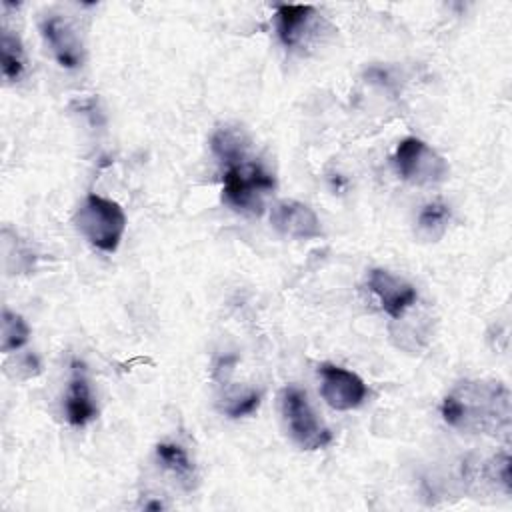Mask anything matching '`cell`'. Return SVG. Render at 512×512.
I'll return each mask as SVG.
<instances>
[{
	"label": "cell",
	"instance_id": "13",
	"mask_svg": "<svg viewBox=\"0 0 512 512\" xmlns=\"http://www.w3.org/2000/svg\"><path fill=\"white\" fill-rule=\"evenodd\" d=\"M214 156L226 166L248 156V138L236 126H220L210 140Z\"/></svg>",
	"mask_w": 512,
	"mask_h": 512
},
{
	"label": "cell",
	"instance_id": "8",
	"mask_svg": "<svg viewBox=\"0 0 512 512\" xmlns=\"http://www.w3.org/2000/svg\"><path fill=\"white\" fill-rule=\"evenodd\" d=\"M272 226L296 240H312L322 234V224L316 212L298 200H278L270 210Z\"/></svg>",
	"mask_w": 512,
	"mask_h": 512
},
{
	"label": "cell",
	"instance_id": "6",
	"mask_svg": "<svg viewBox=\"0 0 512 512\" xmlns=\"http://www.w3.org/2000/svg\"><path fill=\"white\" fill-rule=\"evenodd\" d=\"M318 374H320V394L326 400V404L332 406L334 410H342V412L354 410L368 396V388L364 380L352 370L324 362L318 366Z\"/></svg>",
	"mask_w": 512,
	"mask_h": 512
},
{
	"label": "cell",
	"instance_id": "12",
	"mask_svg": "<svg viewBox=\"0 0 512 512\" xmlns=\"http://www.w3.org/2000/svg\"><path fill=\"white\" fill-rule=\"evenodd\" d=\"M156 458L162 464L164 470H168L180 486H184L186 490L194 488L196 484V468L194 462L190 460L188 452L174 442H160L156 446Z\"/></svg>",
	"mask_w": 512,
	"mask_h": 512
},
{
	"label": "cell",
	"instance_id": "15",
	"mask_svg": "<svg viewBox=\"0 0 512 512\" xmlns=\"http://www.w3.org/2000/svg\"><path fill=\"white\" fill-rule=\"evenodd\" d=\"M0 52H2V74L6 80L14 82L22 76L24 72V50H22V42L16 34H12V30L2 28V36H0Z\"/></svg>",
	"mask_w": 512,
	"mask_h": 512
},
{
	"label": "cell",
	"instance_id": "3",
	"mask_svg": "<svg viewBox=\"0 0 512 512\" xmlns=\"http://www.w3.org/2000/svg\"><path fill=\"white\" fill-rule=\"evenodd\" d=\"M74 224L94 248L110 254L120 246L126 230V214L118 202L88 194L74 214Z\"/></svg>",
	"mask_w": 512,
	"mask_h": 512
},
{
	"label": "cell",
	"instance_id": "7",
	"mask_svg": "<svg viewBox=\"0 0 512 512\" xmlns=\"http://www.w3.org/2000/svg\"><path fill=\"white\" fill-rule=\"evenodd\" d=\"M368 288L380 300L382 310L392 320L402 318L406 314V310H410L418 300V292L410 282H406L404 278H400L384 268L370 270Z\"/></svg>",
	"mask_w": 512,
	"mask_h": 512
},
{
	"label": "cell",
	"instance_id": "1",
	"mask_svg": "<svg viewBox=\"0 0 512 512\" xmlns=\"http://www.w3.org/2000/svg\"><path fill=\"white\" fill-rule=\"evenodd\" d=\"M508 414V392L498 382H462L442 402V418L458 430L496 434Z\"/></svg>",
	"mask_w": 512,
	"mask_h": 512
},
{
	"label": "cell",
	"instance_id": "17",
	"mask_svg": "<svg viewBox=\"0 0 512 512\" xmlns=\"http://www.w3.org/2000/svg\"><path fill=\"white\" fill-rule=\"evenodd\" d=\"M260 404V394L256 390H234L224 394L220 410L230 418H240L252 414Z\"/></svg>",
	"mask_w": 512,
	"mask_h": 512
},
{
	"label": "cell",
	"instance_id": "10",
	"mask_svg": "<svg viewBox=\"0 0 512 512\" xmlns=\"http://www.w3.org/2000/svg\"><path fill=\"white\" fill-rule=\"evenodd\" d=\"M64 414L68 424L82 428L98 416V408L92 396V388L88 376L84 372V364H72V378L68 382L66 398H64Z\"/></svg>",
	"mask_w": 512,
	"mask_h": 512
},
{
	"label": "cell",
	"instance_id": "11",
	"mask_svg": "<svg viewBox=\"0 0 512 512\" xmlns=\"http://www.w3.org/2000/svg\"><path fill=\"white\" fill-rule=\"evenodd\" d=\"M276 32L286 48L302 44L316 28L318 14L308 4H280L276 6Z\"/></svg>",
	"mask_w": 512,
	"mask_h": 512
},
{
	"label": "cell",
	"instance_id": "5",
	"mask_svg": "<svg viewBox=\"0 0 512 512\" xmlns=\"http://www.w3.org/2000/svg\"><path fill=\"white\" fill-rule=\"evenodd\" d=\"M280 408L290 436L304 450H322L332 442V432L318 420L300 388H284L280 394Z\"/></svg>",
	"mask_w": 512,
	"mask_h": 512
},
{
	"label": "cell",
	"instance_id": "2",
	"mask_svg": "<svg viewBox=\"0 0 512 512\" xmlns=\"http://www.w3.org/2000/svg\"><path fill=\"white\" fill-rule=\"evenodd\" d=\"M274 186V176L260 162L244 156L226 164L222 178V202L240 214L260 216L264 212V200Z\"/></svg>",
	"mask_w": 512,
	"mask_h": 512
},
{
	"label": "cell",
	"instance_id": "14",
	"mask_svg": "<svg viewBox=\"0 0 512 512\" xmlns=\"http://www.w3.org/2000/svg\"><path fill=\"white\" fill-rule=\"evenodd\" d=\"M450 222V208L442 202H430L426 204L416 220V236L424 242H438Z\"/></svg>",
	"mask_w": 512,
	"mask_h": 512
},
{
	"label": "cell",
	"instance_id": "9",
	"mask_svg": "<svg viewBox=\"0 0 512 512\" xmlns=\"http://www.w3.org/2000/svg\"><path fill=\"white\" fill-rule=\"evenodd\" d=\"M42 36L50 46L54 58L64 68H78L84 60L82 40L76 28L62 16H46L40 24Z\"/></svg>",
	"mask_w": 512,
	"mask_h": 512
},
{
	"label": "cell",
	"instance_id": "4",
	"mask_svg": "<svg viewBox=\"0 0 512 512\" xmlns=\"http://www.w3.org/2000/svg\"><path fill=\"white\" fill-rule=\"evenodd\" d=\"M392 162L398 176L414 186L438 184L450 174V166L444 156L416 136H408L398 142Z\"/></svg>",
	"mask_w": 512,
	"mask_h": 512
},
{
	"label": "cell",
	"instance_id": "16",
	"mask_svg": "<svg viewBox=\"0 0 512 512\" xmlns=\"http://www.w3.org/2000/svg\"><path fill=\"white\" fill-rule=\"evenodd\" d=\"M30 338V326L26 324V320L4 308L2 310V344H0V350L2 352H14L18 348H22Z\"/></svg>",
	"mask_w": 512,
	"mask_h": 512
}]
</instances>
